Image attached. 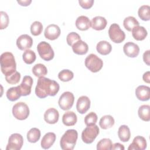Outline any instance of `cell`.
<instances>
[{"mask_svg":"<svg viewBox=\"0 0 150 150\" xmlns=\"http://www.w3.org/2000/svg\"><path fill=\"white\" fill-rule=\"evenodd\" d=\"M59 84L54 80L45 77H39L35 88V94L40 98H45L47 96H54L59 91Z\"/></svg>","mask_w":150,"mask_h":150,"instance_id":"obj_1","label":"cell"},{"mask_svg":"<svg viewBox=\"0 0 150 150\" xmlns=\"http://www.w3.org/2000/svg\"><path fill=\"white\" fill-rule=\"evenodd\" d=\"M1 70L5 76H9L16 70V64L13 54L9 52L3 53L0 57Z\"/></svg>","mask_w":150,"mask_h":150,"instance_id":"obj_2","label":"cell"},{"mask_svg":"<svg viewBox=\"0 0 150 150\" xmlns=\"http://www.w3.org/2000/svg\"><path fill=\"white\" fill-rule=\"evenodd\" d=\"M78 138L77 131L75 129H71L67 130L62 135L60 145L63 150H72L74 149Z\"/></svg>","mask_w":150,"mask_h":150,"instance_id":"obj_3","label":"cell"},{"mask_svg":"<svg viewBox=\"0 0 150 150\" xmlns=\"http://www.w3.org/2000/svg\"><path fill=\"white\" fill-rule=\"evenodd\" d=\"M84 63L86 67L93 73L99 71L103 66V60L93 53L90 54L86 57Z\"/></svg>","mask_w":150,"mask_h":150,"instance_id":"obj_4","label":"cell"},{"mask_svg":"<svg viewBox=\"0 0 150 150\" xmlns=\"http://www.w3.org/2000/svg\"><path fill=\"white\" fill-rule=\"evenodd\" d=\"M37 50L40 57L44 60L50 61L54 57V53L52 47L45 41H42L38 45Z\"/></svg>","mask_w":150,"mask_h":150,"instance_id":"obj_5","label":"cell"},{"mask_svg":"<svg viewBox=\"0 0 150 150\" xmlns=\"http://www.w3.org/2000/svg\"><path fill=\"white\" fill-rule=\"evenodd\" d=\"M12 114L17 120H26L29 115V108L26 103L18 102L13 106Z\"/></svg>","mask_w":150,"mask_h":150,"instance_id":"obj_6","label":"cell"},{"mask_svg":"<svg viewBox=\"0 0 150 150\" xmlns=\"http://www.w3.org/2000/svg\"><path fill=\"white\" fill-rule=\"evenodd\" d=\"M99 131V128L96 124L87 126L82 131V141L87 144H91L98 135Z\"/></svg>","mask_w":150,"mask_h":150,"instance_id":"obj_7","label":"cell"},{"mask_svg":"<svg viewBox=\"0 0 150 150\" xmlns=\"http://www.w3.org/2000/svg\"><path fill=\"white\" fill-rule=\"evenodd\" d=\"M108 35L111 41L116 43H120L125 40V34L117 23H112L108 29Z\"/></svg>","mask_w":150,"mask_h":150,"instance_id":"obj_8","label":"cell"},{"mask_svg":"<svg viewBox=\"0 0 150 150\" xmlns=\"http://www.w3.org/2000/svg\"><path fill=\"white\" fill-rule=\"evenodd\" d=\"M74 101V97L70 91L64 92L59 99V105L63 110H68L71 108Z\"/></svg>","mask_w":150,"mask_h":150,"instance_id":"obj_9","label":"cell"},{"mask_svg":"<svg viewBox=\"0 0 150 150\" xmlns=\"http://www.w3.org/2000/svg\"><path fill=\"white\" fill-rule=\"evenodd\" d=\"M23 144V139L20 134H12L9 137L6 150H20L22 147Z\"/></svg>","mask_w":150,"mask_h":150,"instance_id":"obj_10","label":"cell"},{"mask_svg":"<svg viewBox=\"0 0 150 150\" xmlns=\"http://www.w3.org/2000/svg\"><path fill=\"white\" fill-rule=\"evenodd\" d=\"M32 45L33 39L27 34L21 35L16 40V45L21 50H26L30 48Z\"/></svg>","mask_w":150,"mask_h":150,"instance_id":"obj_11","label":"cell"},{"mask_svg":"<svg viewBox=\"0 0 150 150\" xmlns=\"http://www.w3.org/2000/svg\"><path fill=\"white\" fill-rule=\"evenodd\" d=\"M60 35V28L55 24L48 25L45 30L44 35L45 38L50 40H54L59 38Z\"/></svg>","mask_w":150,"mask_h":150,"instance_id":"obj_12","label":"cell"},{"mask_svg":"<svg viewBox=\"0 0 150 150\" xmlns=\"http://www.w3.org/2000/svg\"><path fill=\"white\" fill-rule=\"evenodd\" d=\"M33 84V79L30 76H25L19 87L22 96H26L30 94L31 88Z\"/></svg>","mask_w":150,"mask_h":150,"instance_id":"obj_13","label":"cell"},{"mask_svg":"<svg viewBox=\"0 0 150 150\" xmlns=\"http://www.w3.org/2000/svg\"><path fill=\"white\" fill-rule=\"evenodd\" d=\"M123 50L127 56L129 57H135L139 54V47L137 44L128 42L124 44Z\"/></svg>","mask_w":150,"mask_h":150,"instance_id":"obj_14","label":"cell"},{"mask_svg":"<svg viewBox=\"0 0 150 150\" xmlns=\"http://www.w3.org/2000/svg\"><path fill=\"white\" fill-rule=\"evenodd\" d=\"M90 107V98L86 96H82L80 97L77 101L76 108L77 111L83 114L86 113Z\"/></svg>","mask_w":150,"mask_h":150,"instance_id":"obj_15","label":"cell"},{"mask_svg":"<svg viewBox=\"0 0 150 150\" xmlns=\"http://www.w3.org/2000/svg\"><path fill=\"white\" fill-rule=\"evenodd\" d=\"M59 118V111L54 108H50L47 109L44 114L45 121L50 124H56L58 121Z\"/></svg>","mask_w":150,"mask_h":150,"instance_id":"obj_16","label":"cell"},{"mask_svg":"<svg viewBox=\"0 0 150 150\" xmlns=\"http://www.w3.org/2000/svg\"><path fill=\"white\" fill-rule=\"evenodd\" d=\"M146 141L145 138L142 136H137L135 137L132 142L129 145V147L128 148V150H144L146 148Z\"/></svg>","mask_w":150,"mask_h":150,"instance_id":"obj_17","label":"cell"},{"mask_svg":"<svg viewBox=\"0 0 150 150\" xmlns=\"http://www.w3.org/2000/svg\"><path fill=\"white\" fill-rule=\"evenodd\" d=\"M135 96L141 101H148L150 97V88L148 86L141 85L135 89Z\"/></svg>","mask_w":150,"mask_h":150,"instance_id":"obj_18","label":"cell"},{"mask_svg":"<svg viewBox=\"0 0 150 150\" xmlns=\"http://www.w3.org/2000/svg\"><path fill=\"white\" fill-rule=\"evenodd\" d=\"M107 24L106 19L101 16H97L91 21V26L96 30H101L105 29Z\"/></svg>","mask_w":150,"mask_h":150,"instance_id":"obj_19","label":"cell"},{"mask_svg":"<svg viewBox=\"0 0 150 150\" xmlns=\"http://www.w3.org/2000/svg\"><path fill=\"white\" fill-rule=\"evenodd\" d=\"M56 135L53 132L46 133L42 139L41 146L45 149L50 148L54 143L56 140Z\"/></svg>","mask_w":150,"mask_h":150,"instance_id":"obj_20","label":"cell"},{"mask_svg":"<svg viewBox=\"0 0 150 150\" xmlns=\"http://www.w3.org/2000/svg\"><path fill=\"white\" fill-rule=\"evenodd\" d=\"M72 50L77 54L83 55L87 53L88 46L85 42L80 40L72 45Z\"/></svg>","mask_w":150,"mask_h":150,"instance_id":"obj_21","label":"cell"},{"mask_svg":"<svg viewBox=\"0 0 150 150\" xmlns=\"http://www.w3.org/2000/svg\"><path fill=\"white\" fill-rule=\"evenodd\" d=\"M77 121V117L75 112L73 111H67L62 117V122L66 126H73Z\"/></svg>","mask_w":150,"mask_h":150,"instance_id":"obj_22","label":"cell"},{"mask_svg":"<svg viewBox=\"0 0 150 150\" xmlns=\"http://www.w3.org/2000/svg\"><path fill=\"white\" fill-rule=\"evenodd\" d=\"M76 26L80 30H86L91 26V21L88 17L81 15L79 16L76 21Z\"/></svg>","mask_w":150,"mask_h":150,"instance_id":"obj_23","label":"cell"},{"mask_svg":"<svg viewBox=\"0 0 150 150\" xmlns=\"http://www.w3.org/2000/svg\"><path fill=\"white\" fill-rule=\"evenodd\" d=\"M131 32L132 35L134 39L138 41L144 40L148 34L146 29L144 26H137L134 27Z\"/></svg>","mask_w":150,"mask_h":150,"instance_id":"obj_24","label":"cell"},{"mask_svg":"<svg viewBox=\"0 0 150 150\" xmlns=\"http://www.w3.org/2000/svg\"><path fill=\"white\" fill-rule=\"evenodd\" d=\"M96 49L100 54L102 55H107L111 52L112 46L107 41L101 40L97 44Z\"/></svg>","mask_w":150,"mask_h":150,"instance_id":"obj_25","label":"cell"},{"mask_svg":"<svg viewBox=\"0 0 150 150\" xmlns=\"http://www.w3.org/2000/svg\"><path fill=\"white\" fill-rule=\"evenodd\" d=\"M118 135L120 139L122 142H127L131 137V132L129 127L126 125H121L118 131Z\"/></svg>","mask_w":150,"mask_h":150,"instance_id":"obj_26","label":"cell"},{"mask_svg":"<svg viewBox=\"0 0 150 150\" xmlns=\"http://www.w3.org/2000/svg\"><path fill=\"white\" fill-rule=\"evenodd\" d=\"M6 95L7 98L11 101H16L22 96L21 92L18 86L9 88L6 93Z\"/></svg>","mask_w":150,"mask_h":150,"instance_id":"obj_27","label":"cell"},{"mask_svg":"<svg viewBox=\"0 0 150 150\" xmlns=\"http://www.w3.org/2000/svg\"><path fill=\"white\" fill-rule=\"evenodd\" d=\"M115 121L114 118L110 115H105L103 116L100 120V127L103 129H107L111 128L114 124Z\"/></svg>","mask_w":150,"mask_h":150,"instance_id":"obj_28","label":"cell"},{"mask_svg":"<svg viewBox=\"0 0 150 150\" xmlns=\"http://www.w3.org/2000/svg\"><path fill=\"white\" fill-rule=\"evenodd\" d=\"M139 117L144 121L150 120V106L149 105H141L138 111Z\"/></svg>","mask_w":150,"mask_h":150,"instance_id":"obj_29","label":"cell"},{"mask_svg":"<svg viewBox=\"0 0 150 150\" xmlns=\"http://www.w3.org/2000/svg\"><path fill=\"white\" fill-rule=\"evenodd\" d=\"M40 131L37 128H31L27 133L28 141L30 143H35L40 138Z\"/></svg>","mask_w":150,"mask_h":150,"instance_id":"obj_30","label":"cell"},{"mask_svg":"<svg viewBox=\"0 0 150 150\" xmlns=\"http://www.w3.org/2000/svg\"><path fill=\"white\" fill-rule=\"evenodd\" d=\"M139 22L135 18L132 16L125 18L123 21V25L126 30L131 32L132 29L137 26H139Z\"/></svg>","mask_w":150,"mask_h":150,"instance_id":"obj_31","label":"cell"},{"mask_svg":"<svg viewBox=\"0 0 150 150\" xmlns=\"http://www.w3.org/2000/svg\"><path fill=\"white\" fill-rule=\"evenodd\" d=\"M33 74L38 77H44L47 73V70L46 67L41 63L36 64L32 68Z\"/></svg>","mask_w":150,"mask_h":150,"instance_id":"obj_32","label":"cell"},{"mask_svg":"<svg viewBox=\"0 0 150 150\" xmlns=\"http://www.w3.org/2000/svg\"><path fill=\"white\" fill-rule=\"evenodd\" d=\"M138 14L139 17L145 21H149L150 19V7L149 5H144L139 7Z\"/></svg>","mask_w":150,"mask_h":150,"instance_id":"obj_33","label":"cell"},{"mask_svg":"<svg viewBox=\"0 0 150 150\" xmlns=\"http://www.w3.org/2000/svg\"><path fill=\"white\" fill-rule=\"evenodd\" d=\"M22 59L25 63L28 64H32L36 59V54L33 50L28 49L23 52Z\"/></svg>","mask_w":150,"mask_h":150,"instance_id":"obj_34","label":"cell"},{"mask_svg":"<svg viewBox=\"0 0 150 150\" xmlns=\"http://www.w3.org/2000/svg\"><path fill=\"white\" fill-rule=\"evenodd\" d=\"M112 146V141L109 138H103L97 144V150H110Z\"/></svg>","mask_w":150,"mask_h":150,"instance_id":"obj_35","label":"cell"},{"mask_svg":"<svg viewBox=\"0 0 150 150\" xmlns=\"http://www.w3.org/2000/svg\"><path fill=\"white\" fill-rule=\"evenodd\" d=\"M74 77L73 73L68 69L61 70L58 74V78L62 81H69L73 79Z\"/></svg>","mask_w":150,"mask_h":150,"instance_id":"obj_36","label":"cell"},{"mask_svg":"<svg viewBox=\"0 0 150 150\" xmlns=\"http://www.w3.org/2000/svg\"><path fill=\"white\" fill-rule=\"evenodd\" d=\"M43 30L42 23L39 21H35L30 26V32L33 36H38Z\"/></svg>","mask_w":150,"mask_h":150,"instance_id":"obj_37","label":"cell"},{"mask_svg":"<svg viewBox=\"0 0 150 150\" xmlns=\"http://www.w3.org/2000/svg\"><path fill=\"white\" fill-rule=\"evenodd\" d=\"M98 117L97 114L94 112H90L86 115L84 118V122L87 126L94 125L96 124Z\"/></svg>","mask_w":150,"mask_h":150,"instance_id":"obj_38","label":"cell"},{"mask_svg":"<svg viewBox=\"0 0 150 150\" xmlns=\"http://www.w3.org/2000/svg\"><path fill=\"white\" fill-rule=\"evenodd\" d=\"M80 40H81V38L80 35L77 33L74 32L69 33L66 37L67 43L70 46H72V45L74 43H75L76 42Z\"/></svg>","mask_w":150,"mask_h":150,"instance_id":"obj_39","label":"cell"},{"mask_svg":"<svg viewBox=\"0 0 150 150\" xmlns=\"http://www.w3.org/2000/svg\"><path fill=\"white\" fill-rule=\"evenodd\" d=\"M0 16H1V22H0V29H4L6 28L9 25V16L8 14L4 11L0 12Z\"/></svg>","mask_w":150,"mask_h":150,"instance_id":"obj_40","label":"cell"},{"mask_svg":"<svg viewBox=\"0 0 150 150\" xmlns=\"http://www.w3.org/2000/svg\"><path fill=\"white\" fill-rule=\"evenodd\" d=\"M21 79V74L16 71L13 74L9 76H5L6 81L11 84H15L18 83Z\"/></svg>","mask_w":150,"mask_h":150,"instance_id":"obj_41","label":"cell"},{"mask_svg":"<svg viewBox=\"0 0 150 150\" xmlns=\"http://www.w3.org/2000/svg\"><path fill=\"white\" fill-rule=\"evenodd\" d=\"M79 3L83 8L87 9L92 7L94 0H79Z\"/></svg>","mask_w":150,"mask_h":150,"instance_id":"obj_42","label":"cell"},{"mask_svg":"<svg viewBox=\"0 0 150 150\" xmlns=\"http://www.w3.org/2000/svg\"><path fill=\"white\" fill-rule=\"evenodd\" d=\"M149 52H150L149 50H146L143 54V60L148 66L150 65V64H149V62H150Z\"/></svg>","mask_w":150,"mask_h":150,"instance_id":"obj_43","label":"cell"},{"mask_svg":"<svg viewBox=\"0 0 150 150\" xmlns=\"http://www.w3.org/2000/svg\"><path fill=\"white\" fill-rule=\"evenodd\" d=\"M125 148H124V146L123 145L121 144L120 143H115L114 144L112 145V148H111V149L112 150H118V149H120V150H124Z\"/></svg>","mask_w":150,"mask_h":150,"instance_id":"obj_44","label":"cell"},{"mask_svg":"<svg viewBox=\"0 0 150 150\" xmlns=\"http://www.w3.org/2000/svg\"><path fill=\"white\" fill-rule=\"evenodd\" d=\"M142 79L144 81L147 83H150V71H148L144 73L142 76Z\"/></svg>","mask_w":150,"mask_h":150,"instance_id":"obj_45","label":"cell"},{"mask_svg":"<svg viewBox=\"0 0 150 150\" xmlns=\"http://www.w3.org/2000/svg\"><path fill=\"white\" fill-rule=\"evenodd\" d=\"M17 2L20 4L21 6H26L30 4L32 2L31 0H23V1H17Z\"/></svg>","mask_w":150,"mask_h":150,"instance_id":"obj_46","label":"cell"}]
</instances>
